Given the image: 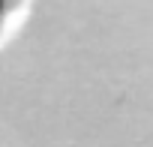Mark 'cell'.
Masks as SVG:
<instances>
[{
	"label": "cell",
	"mask_w": 153,
	"mask_h": 147,
	"mask_svg": "<svg viewBox=\"0 0 153 147\" xmlns=\"http://www.w3.org/2000/svg\"><path fill=\"white\" fill-rule=\"evenodd\" d=\"M36 0H0V54H3L30 24Z\"/></svg>",
	"instance_id": "obj_1"
}]
</instances>
